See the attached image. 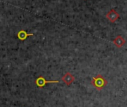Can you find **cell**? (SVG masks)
Listing matches in <instances>:
<instances>
[{
  "instance_id": "5",
  "label": "cell",
  "mask_w": 127,
  "mask_h": 107,
  "mask_svg": "<svg viewBox=\"0 0 127 107\" xmlns=\"http://www.w3.org/2000/svg\"><path fill=\"white\" fill-rule=\"evenodd\" d=\"M113 43L114 44L115 46H117V48H122L125 43H126V40L125 39H123L120 35L117 36V37H115L113 39Z\"/></svg>"
},
{
  "instance_id": "3",
  "label": "cell",
  "mask_w": 127,
  "mask_h": 107,
  "mask_svg": "<svg viewBox=\"0 0 127 107\" xmlns=\"http://www.w3.org/2000/svg\"><path fill=\"white\" fill-rule=\"evenodd\" d=\"M75 80H76V77L70 72H67L61 77V80L68 86H70L75 81Z\"/></svg>"
},
{
  "instance_id": "6",
  "label": "cell",
  "mask_w": 127,
  "mask_h": 107,
  "mask_svg": "<svg viewBox=\"0 0 127 107\" xmlns=\"http://www.w3.org/2000/svg\"><path fill=\"white\" fill-rule=\"evenodd\" d=\"M17 38H18L20 40H21V41H25L29 36H34V34H28L26 31H24V30H20V31L17 33Z\"/></svg>"
},
{
  "instance_id": "4",
  "label": "cell",
  "mask_w": 127,
  "mask_h": 107,
  "mask_svg": "<svg viewBox=\"0 0 127 107\" xmlns=\"http://www.w3.org/2000/svg\"><path fill=\"white\" fill-rule=\"evenodd\" d=\"M106 18L111 22H115L119 18H120V14L116 11L114 9H111L109 11L107 14H106Z\"/></svg>"
},
{
  "instance_id": "1",
  "label": "cell",
  "mask_w": 127,
  "mask_h": 107,
  "mask_svg": "<svg viewBox=\"0 0 127 107\" xmlns=\"http://www.w3.org/2000/svg\"><path fill=\"white\" fill-rule=\"evenodd\" d=\"M91 84L94 87H95L98 91H101L105 86H107L108 81L101 74H97L96 77L92 78Z\"/></svg>"
},
{
  "instance_id": "2",
  "label": "cell",
  "mask_w": 127,
  "mask_h": 107,
  "mask_svg": "<svg viewBox=\"0 0 127 107\" xmlns=\"http://www.w3.org/2000/svg\"><path fill=\"white\" fill-rule=\"evenodd\" d=\"M35 85L39 88L44 87L47 83H58V80H46L43 76H39L34 81Z\"/></svg>"
}]
</instances>
